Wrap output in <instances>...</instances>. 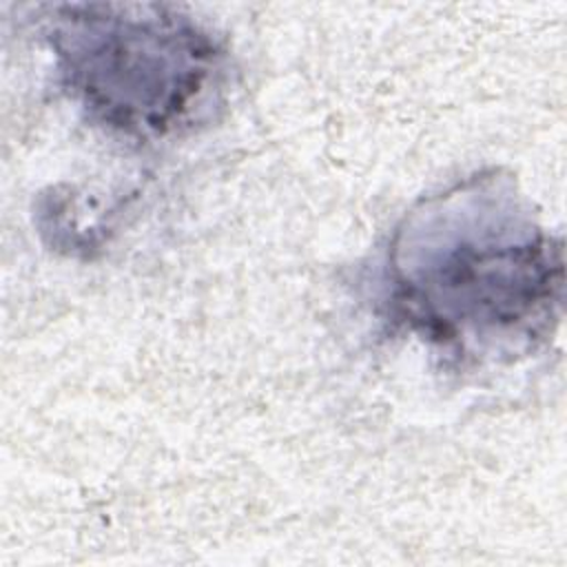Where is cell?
Here are the masks:
<instances>
[{
  "label": "cell",
  "mask_w": 567,
  "mask_h": 567,
  "mask_svg": "<svg viewBox=\"0 0 567 567\" xmlns=\"http://www.w3.org/2000/svg\"><path fill=\"white\" fill-rule=\"evenodd\" d=\"M104 11L73 16L58 33L71 84L120 126L164 128L177 122L208 75V42L173 20Z\"/></svg>",
  "instance_id": "obj_1"
},
{
  "label": "cell",
  "mask_w": 567,
  "mask_h": 567,
  "mask_svg": "<svg viewBox=\"0 0 567 567\" xmlns=\"http://www.w3.org/2000/svg\"><path fill=\"white\" fill-rule=\"evenodd\" d=\"M540 250L463 241L408 284L421 319L450 332L458 326L503 328L532 315L551 295V270Z\"/></svg>",
  "instance_id": "obj_2"
}]
</instances>
